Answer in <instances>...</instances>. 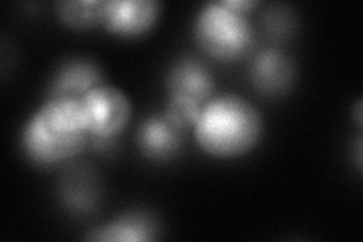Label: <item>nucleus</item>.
<instances>
[{
  "label": "nucleus",
  "instance_id": "obj_1",
  "mask_svg": "<svg viewBox=\"0 0 363 242\" xmlns=\"http://www.w3.org/2000/svg\"><path fill=\"white\" fill-rule=\"evenodd\" d=\"M23 155L40 168L61 165L89 145L81 99L48 97L23 124Z\"/></svg>",
  "mask_w": 363,
  "mask_h": 242
},
{
  "label": "nucleus",
  "instance_id": "obj_2",
  "mask_svg": "<svg viewBox=\"0 0 363 242\" xmlns=\"http://www.w3.org/2000/svg\"><path fill=\"white\" fill-rule=\"evenodd\" d=\"M194 136L204 153L217 159L245 156L264 135V119L252 101L232 93L215 94L203 106Z\"/></svg>",
  "mask_w": 363,
  "mask_h": 242
},
{
  "label": "nucleus",
  "instance_id": "obj_3",
  "mask_svg": "<svg viewBox=\"0 0 363 242\" xmlns=\"http://www.w3.org/2000/svg\"><path fill=\"white\" fill-rule=\"evenodd\" d=\"M196 44L211 60L233 62L253 53L255 29L248 14L229 6L225 0L208 2L192 25Z\"/></svg>",
  "mask_w": 363,
  "mask_h": 242
},
{
  "label": "nucleus",
  "instance_id": "obj_4",
  "mask_svg": "<svg viewBox=\"0 0 363 242\" xmlns=\"http://www.w3.org/2000/svg\"><path fill=\"white\" fill-rule=\"evenodd\" d=\"M85 115L89 145L100 148L111 145L116 138L128 128L132 106L121 89L109 84H101L81 99Z\"/></svg>",
  "mask_w": 363,
  "mask_h": 242
},
{
  "label": "nucleus",
  "instance_id": "obj_5",
  "mask_svg": "<svg viewBox=\"0 0 363 242\" xmlns=\"http://www.w3.org/2000/svg\"><path fill=\"white\" fill-rule=\"evenodd\" d=\"M167 99L203 108L215 96V77L206 62L191 55L177 57L165 75Z\"/></svg>",
  "mask_w": 363,
  "mask_h": 242
},
{
  "label": "nucleus",
  "instance_id": "obj_6",
  "mask_svg": "<svg viewBox=\"0 0 363 242\" xmlns=\"http://www.w3.org/2000/svg\"><path fill=\"white\" fill-rule=\"evenodd\" d=\"M297 79L292 57L279 48H264L253 52L248 64V80L256 93L264 97L288 94Z\"/></svg>",
  "mask_w": 363,
  "mask_h": 242
},
{
  "label": "nucleus",
  "instance_id": "obj_7",
  "mask_svg": "<svg viewBox=\"0 0 363 242\" xmlns=\"http://www.w3.org/2000/svg\"><path fill=\"white\" fill-rule=\"evenodd\" d=\"M161 11L156 0H105L101 28L123 38L143 37L156 26Z\"/></svg>",
  "mask_w": 363,
  "mask_h": 242
},
{
  "label": "nucleus",
  "instance_id": "obj_8",
  "mask_svg": "<svg viewBox=\"0 0 363 242\" xmlns=\"http://www.w3.org/2000/svg\"><path fill=\"white\" fill-rule=\"evenodd\" d=\"M135 143L147 160L167 164L182 153L185 144V131L177 128L164 114H153L138 124Z\"/></svg>",
  "mask_w": 363,
  "mask_h": 242
},
{
  "label": "nucleus",
  "instance_id": "obj_9",
  "mask_svg": "<svg viewBox=\"0 0 363 242\" xmlns=\"http://www.w3.org/2000/svg\"><path fill=\"white\" fill-rule=\"evenodd\" d=\"M101 84H105V75L94 60L73 56L62 61L53 72L45 91V99L67 97L79 100Z\"/></svg>",
  "mask_w": 363,
  "mask_h": 242
},
{
  "label": "nucleus",
  "instance_id": "obj_10",
  "mask_svg": "<svg viewBox=\"0 0 363 242\" xmlns=\"http://www.w3.org/2000/svg\"><path fill=\"white\" fill-rule=\"evenodd\" d=\"M56 194L68 214L76 216L88 215L96 209L100 202V180L93 168L72 165L64 170Z\"/></svg>",
  "mask_w": 363,
  "mask_h": 242
},
{
  "label": "nucleus",
  "instance_id": "obj_11",
  "mask_svg": "<svg viewBox=\"0 0 363 242\" xmlns=\"http://www.w3.org/2000/svg\"><path fill=\"white\" fill-rule=\"evenodd\" d=\"M159 230L161 226L156 215L149 211L130 209L91 229L84 238L101 242H143L157 239Z\"/></svg>",
  "mask_w": 363,
  "mask_h": 242
},
{
  "label": "nucleus",
  "instance_id": "obj_12",
  "mask_svg": "<svg viewBox=\"0 0 363 242\" xmlns=\"http://www.w3.org/2000/svg\"><path fill=\"white\" fill-rule=\"evenodd\" d=\"M105 0H61L55 4V14L65 26L79 31L101 26Z\"/></svg>",
  "mask_w": 363,
  "mask_h": 242
},
{
  "label": "nucleus",
  "instance_id": "obj_13",
  "mask_svg": "<svg viewBox=\"0 0 363 242\" xmlns=\"http://www.w3.org/2000/svg\"><path fill=\"white\" fill-rule=\"evenodd\" d=\"M260 28L272 40H285L297 28V16L286 5H269L260 17Z\"/></svg>",
  "mask_w": 363,
  "mask_h": 242
},
{
  "label": "nucleus",
  "instance_id": "obj_14",
  "mask_svg": "<svg viewBox=\"0 0 363 242\" xmlns=\"http://www.w3.org/2000/svg\"><path fill=\"white\" fill-rule=\"evenodd\" d=\"M225 2L229 4V6H232L233 9L240 11V13H244V14H248L250 11H253L260 4L257 0H225Z\"/></svg>",
  "mask_w": 363,
  "mask_h": 242
},
{
  "label": "nucleus",
  "instance_id": "obj_15",
  "mask_svg": "<svg viewBox=\"0 0 363 242\" xmlns=\"http://www.w3.org/2000/svg\"><path fill=\"white\" fill-rule=\"evenodd\" d=\"M351 119H353V121H354V124L357 126V129L360 131L362 129V119H363V109H362V99H359L357 100V103H356V106L351 109Z\"/></svg>",
  "mask_w": 363,
  "mask_h": 242
},
{
  "label": "nucleus",
  "instance_id": "obj_16",
  "mask_svg": "<svg viewBox=\"0 0 363 242\" xmlns=\"http://www.w3.org/2000/svg\"><path fill=\"white\" fill-rule=\"evenodd\" d=\"M356 152H354V160H356V170L360 172L362 170V136L357 138V143L354 144Z\"/></svg>",
  "mask_w": 363,
  "mask_h": 242
}]
</instances>
